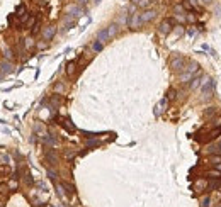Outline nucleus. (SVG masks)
Listing matches in <instances>:
<instances>
[{
    "mask_svg": "<svg viewBox=\"0 0 221 207\" xmlns=\"http://www.w3.org/2000/svg\"><path fill=\"white\" fill-rule=\"evenodd\" d=\"M75 68H77V63H75V61H70V63L66 65V73H68V77H73Z\"/></svg>",
    "mask_w": 221,
    "mask_h": 207,
    "instance_id": "nucleus-13",
    "label": "nucleus"
},
{
    "mask_svg": "<svg viewBox=\"0 0 221 207\" xmlns=\"http://www.w3.org/2000/svg\"><path fill=\"white\" fill-rule=\"evenodd\" d=\"M151 3H153V0H140L138 5H140L141 9H146V7H150Z\"/></svg>",
    "mask_w": 221,
    "mask_h": 207,
    "instance_id": "nucleus-22",
    "label": "nucleus"
},
{
    "mask_svg": "<svg viewBox=\"0 0 221 207\" xmlns=\"http://www.w3.org/2000/svg\"><path fill=\"white\" fill-rule=\"evenodd\" d=\"M55 90H56V92H63V85H61V83H56V85H55Z\"/></svg>",
    "mask_w": 221,
    "mask_h": 207,
    "instance_id": "nucleus-31",
    "label": "nucleus"
},
{
    "mask_svg": "<svg viewBox=\"0 0 221 207\" xmlns=\"http://www.w3.org/2000/svg\"><path fill=\"white\" fill-rule=\"evenodd\" d=\"M43 141H44L46 144H56V138H53L51 134H46V136L43 138Z\"/></svg>",
    "mask_w": 221,
    "mask_h": 207,
    "instance_id": "nucleus-20",
    "label": "nucleus"
},
{
    "mask_svg": "<svg viewBox=\"0 0 221 207\" xmlns=\"http://www.w3.org/2000/svg\"><path fill=\"white\" fill-rule=\"evenodd\" d=\"M175 97H177V90L175 89H170L167 92V99H175Z\"/></svg>",
    "mask_w": 221,
    "mask_h": 207,
    "instance_id": "nucleus-23",
    "label": "nucleus"
},
{
    "mask_svg": "<svg viewBox=\"0 0 221 207\" xmlns=\"http://www.w3.org/2000/svg\"><path fill=\"white\" fill-rule=\"evenodd\" d=\"M85 146H87V149L97 148V146H101V141H97V139H89V141L85 143Z\"/></svg>",
    "mask_w": 221,
    "mask_h": 207,
    "instance_id": "nucleus-14",
    "label": "nucleus"
},
{
    "mask_svg": "<svg viewBox=\"0 0 221 207\" xmlns=\"http://www.w3.org/2000/svg\"><path fill=\"white\" fill-rule=\"evenodd\" d=\"M209 202H211V200H209V197H204V199H202V206H204V207H209V206H211Z\"/></svg>",
    "mask_w": 221,
    "mask_h": 207,
    "instance_id": "nucleus-30",
    "label": "nucleus"
},
{
    "mask_svg": "<svg viewBox=\"0 0 221 207\" xmlns=\"http://www.w3.org/2000/svg\"><path fill=\"white\" fill-rule=\"evenodd\" d=\"M0 70H2V73H10L12 71V65H10L9 61L7 63H2L0 65Z\"/></svg>",
    "mask_w": 221,
    "mask_h": 207,
    "instance_id": "nucleus-17",
    "label": "nucleus"
},
{
    "mask_svg": "<svg viewBox=\"0 0 221 207\" xmlns=\"http://www.w3.org/2000/svg\"><path fill=\"white\" fill-rule=\"evenodd\" d=\"M24 183H26V185H32V183H34V180H32V177H31L29 171L24 173Z\"/></svg>",
    "mask_w": 221,
    "mask_h": 207,
    "instance_id": "nucleus-21",
    "label": "nucleus"
},
{
    "mask_svg": "<svg viewBox=\"0 0 221 207\" xmlns=\"http://www.w3.org/2000/svg\"><path fill=\"white\" fill-rule=\"evenodd\" d=\"M0 173H3V175H9V173H10V168L7 167V165H2V167H0Z\"/></svg>",
    "mask_w": 221,
    "mask_h": 207,
    "instance_id": "nucleus-25",
    "label": "nucleus"
},
{
    "mask_svg": "<svg viewBox=\"0 0 221 207\" xmlns=\"http://www.w3.org/2000/svg\"><path fill=\"white\" fill-rule=\"evenodd\" d=\"M196 187H197V188H201V190H202V188H206V187H208V183H206V182H201V180H199V182L196 183Z\"/></svg>",
    "mask_w": 221,
    "mask_h": 207,
    "instance_id": "nucleus-28",
    "label": "nucleus"
},
{
    "mask_svg": "<svg viewBox=\"0 0 221 207\" xmlns=\"http://www.w3.org/2000/svg\"><path fill=\"white\" fill-rule=\"evenodd\" d=\"M0 207H3V204H2V200H0Z\"/></svg>",
    "mask_w": 221,
    "mask_h": 207,
    "instance_id": "nucleus-39",
    "label": "nucleus"
},
{
    "mask_svg": "<svg viewBox=\"0 0 221 207\" xmlns=\"http://www.w3.org/2000/svg\"><path fill=\"white\" fill-rule=\"evenodd\" d=\"M65 156H66V158H73V156H75V153H71V151H65Z\"/></svg>",
    "mask_w": 221,
    "mask_h": 207,
    "instance_id": "nucleus-33",
    "label": "nucleus"
},
{
    "mask_svg": "<svg viewBox=\"0 0 221 207\" xmlns=\"http://www.w3.org/2000/svg\"><path fill=\"white\" fill-rule=\"evenodd\" d=\"M55 34H56V27L55 26H48L44 29V32H43V38H44V41H51Z\"/></svg>",
    "mask_w": 221,
    "mask_h": 207,
    "instance_id": "nucleus-6",
    "label": "nucleus"
},
{
    "mask_svg": "<svg viewBox=\"0 0 221 207\" xmlns=\"http://www.w3.org/2000/svg\"><path fill=\"white\" fill-rule=\"evenodd\" d=\"M58 124H60L63 129H66L68 132H75V131H77L75 124H73V122H71L68 117H58Z\"/></svg>",
    "mask_w": 221,
    "mask_h": 207,
    "instance_id": "nucleus-3",
    "label": "nucleus"
},
{
    "mask_svg": "<svg viewBox=\"0 0 221 207\" xmlns=\"http://www.w3.org/2000/svg\"><path fill=\"white\" fill-rule=\"evenodd\" d=\"M32 207H46V204H44V202H36Z\"/></svg>",
    "mask_w": 221,
    "mask_h": 207,
    "instance_id": "nucleus-34",
    "label": "nucleus"
},
{
    "mask_svg": "<svg viewBox=\"0 0 221 207\" xmlns=\"http://www.w3.org/2000/svg\"><path fill=\"white\" fill-rule=\"evenodd\" d=\"M170 68L173 71H177V73H180L185 70V58L184 56H179V54H175L173 58L170 59Z\"/></svg>",
    "mask_w": 221,
    "mask_h": 207,
    "instance_id": "nucleus-1",
    "label": "nucleus"
},
{
    "mask_svg": "<svg viewBox=\"0 0 221 207\" xmlns=\"http://www.w3.org/2000/svg\"><path fill=\"white\" fill-rule=\"evenodd\" d=\"M155 17H157V12H155V10H146V12L140 14V22L145 24V22H150V20L155 19Z\"/></svg>",
    "mask_w": 221,
    "mask_h": 207,
    "instance_id": "nucleus-5",
    "label": "nucleus"
},
{
    "mask_svg": "<svg viewBox=\"0 0 221 207\" xmlns=\"http://www.w3.org/2000/svg\"><path fill=\"white\" fill-rule=\"evenodd\" d=\"M133 3H140V0H133Z\"/></svg>",
    "mask_w": 221,
    "mask_h": 207,
    "instance_id": "nucleus-38",
    "label": "nucleus"
},
{
    "mask_svg": "<svg viewBox=\"0 0 221 207\" xmlns=\"http://www.w3.org/2000/svg\"><path fill=\"white\" fill-rule=\"evenodd\" d=\"M191 78H192V73H189V71H185V73H182V75H180V82H182V83L191 82Z\"/></svg>",
    "mask_w": 221,
    "mask_h": 207,
    "instance_id": "nucleus-19",
    "label": "nucleus"
},
{
    "mask_svg": "<svg viewBox=\"0 0 221 207\" xmlns=\"http://www.w3.org/2000/svg\"><path fill=\"white\" fill-rule=\"evenodd\" d=\"M214 114H218V109L216 107H208L204 110V117H209V116H214Z\"/></svg>",
    "mask_w": 221,
    "mask_h": 207,
    "instance_id": "nucleus-18",
    "label": "nucleus"
},
{
    "mask_svg": "<svg viewBox=\"0 0 221 207\" xmlns=\"http://www.w3.org/2000/svg\"><path fill=\"white\" fill-rule=\"evenodd\" d=\"M173 10H175V12H177V14L180 15L182 12H184V7H182V5H175V7H173Z\"/></svg>",
    "mask_w": 221,
    "mask_h": 207,
    "instance_id": "nucleus-29",
    "label": "nucleus"
},
{
    "mask_svg": "<svg viewBox=\"0 0 221 207\" xmlns=\"http://www.w3.org/2000/svg\"><path fill=\"white\" fill-rule=\"evenodd\" d=\"M117 31H119V26H117V24H110L109 27H107V34H109V38H114V36L117 34Z\"/></svg>",
    "mask_w": 221,
    "mask_h": 207,
    "instance_id": "nucleus-10",
    "label": "nucleus"
},
{
    "mask_svg": "<svg viewBox=\"0 0 221 207\" xmlns=\"http://www.w3.org/2000/svg\"><path fill=\"white\" fill-rule=\"evenodd\" d=\"M97 39L101 41V43H106V41L109 39V34H107V29H102V31H99V34H97Z\"/></svg>",
    "mask_w": 221,
    "mask_h": 207,
    "instance_id": "nucleus-11",
    "label": "nucleus"
},
{
    "mask_svg": "<svg viewBox=\"0 0 221 207\" xmlns=\"http://www.w3.org/2000/svg\"><path fill=\"white\" fill-rule=\"evenodd\" d=\"M184 9H189V10H194V7H192V3L189 2V0H184V5H182Z\"/></svg>",
    "mask_w": 221,
    "mask_h": 207,
    "instance_id": "nucleus-26",
    "label": "nucleus"
},
{
    "mask_svg": "<svg viewBox=\"0 0 221 207\" xmlns=\"http://www.w3.org/2000/svg\"><path fill=\"white\" fill-rule=\"evenodd\" d=\"M44 158L50 161L51 165H56V163H58V156H56V153H55L53 149H48V151L44 153Z\"/></svg>",
    "mask_w": 221,
    "mask_h": 207,
    "instance_id": "nucleus-7",
    "label": "nucleus"
},
{
    "mask_svg": "<svg viewBox=\"0 0 221 207\" xmlns=\"http://www.w3.org/2000/svg\"><path fill=\"white\" fill-rule=\"evenodd\" d=\"M216 168H218V170L221 171V163H220V165H216Z\"/></svg>",
    "mask_w": 221,
    "mask_h": 207,
    "instance_id": "nucleus-37",
    "label": "nucleus"
},
{
    "mask_svg": "<svg viewBox=\"0 0 221 207\" xmlns=\"http://www.w3.org/2000/svg\"><path fill=\"white\" fill-rule=\"evenodd\" d=\"M201 2H202V3H206V5H208V3H211L213 0H201Z\"/></svg>",
    "mask_w": 221,
    "mask_h": 207,
    "instance_id": "nucleus-36",
    "label": "nucleus"
},
{
    "mask_svg": "<svg viewBox=\"0 0 221 207\" xmlns=\"http://www.w3.org/2000/svg\"><path fill=\"white\" fill-rule=\"evenodd\" d=\"M187 20H189V22H194V15H192V14H189V15H187Z\"/></svg>",
    "mask_w": 221,
    "mask_h": 207,
    "instance_id": "nucleus-35",
    "label": "nucleus"
},
{
    "mask_svg": "<svg viewBox=\"0 0 221 207\" xmlns=\"http://www.w3.org/2000/svg\"><path fill=\"white\" fill-rule=\"evenodd\" d=\"M61 187L65 188V194L75 195V185H71V183H68V182H61Z\"/></svg>",
    "mask_w": 221,
    "mask_h": 207,
    "instance_id": "nucleus-8",
    "label": "nucleus"
},
{
    "mask_svg": "<svg viewBox=\"0 0 221 207\" xmlns=\"http://www.w3.org/2000/svg\"><path fill=\"white\" fill-rule=\"evenodd\" d=\"M15 12H17V14H15L17 17H22L24 14H27V9H26V5H24V3H19V7H17Z\"/></svg>",
    "mask_w": 221,
    "mask_h": 207,
    "instance_id": "nucleus-15",
    "label": "nucleus"
},
{
    "mask_svg": "<svg viewBox=\"0 0 221 207\" xmlns=\"http://www.w3.org/2000/svg\"><path fill=\"white\" fill-rule=\"evenodd\" d=\"M185 70H187L189 73H197V71H199V65H197L196 61H189V66Z\"/></svg>",
    "mask_w": 221,
    "mask_h": 207,
    "instance_id": "nucleus-12",
    "label": "nucleus"
},
{
    "mask_svg": "<svg viewBox=\"0 0 221 207\" xmlns=\"http://www.w3.org/2000/svg\"><path fill=\"white\" fill-rule=\"evenodd\" d=\"M173 19H165V20H162V24H160V27H158V32L160 34H169L172 29H173Z\"/></svg>",
    "mask_w": 221,
    "mask_h": 207,
    "instance_id": "nucleus-2",
    "label": "nucleus"
},
{
    "mask_svg": "<svg viewBox=\"0 0 221 207\" xmlns=\"http://www.w3.org/2000/svg\"><path fill=\"white\" fill-rule=\"evenodd\" d=\"M48 177H50L53 182H55V180H56V171H53V170H48Z\"/></svg>",
    "mask_w": 221,
    "mask_h": 207,
    "instance_id": "nucleus-27",
    "label": "nucleus"
},
{
    "mask_svg": "<svg viewBox=\"0 0 221 207\" xmlns=\"http://www.w3.org/2000/svg\"><path fill=\"white\" fill-rule=\"evenodd\" d=\"M102 48H104V43H101L99 39H97L95 43H94V44H92V49L95 51V53H101V51H102Z\"/></svg>",
    "mask_w": 221,
    "mask_h": 207,
    "instance_id": "nucleus-16",
    "label": "nucleus"
},
{
    "mask_svg": "<svg viewBox=\"0 0 221 207\" xmlns=\"http://www.w3.org/2000/svg\"><path fill=\"white\" fill-rule=\"evenodd\" d=\"M26 46H27V48L34 46V41H32V39H26Z\"/></svg>",
    "mask_w": 221,
    "mask_h": 207,
    "instance_id": "nucleus-32",
    "label": "nucleus"
},
{
    "mask_svg": "<svg viewBox=\"0 0 221 207\" xmlns=\"http://www.w3.org/2000/svg\"><path fill=\"white\" fill-rule=\"evenodd\" d=\"M211 161H213V165L216 167V165H220L221 163V155H214V156L211 158Z\"/></svg>",
    "mask_w": 221,
    "mask_h": 207,
    "instance_id": "nucleus-24",
    "label": "nucleus"
},
{
    "mask_svg": "<svg viewBox=\"0 0 221 207\" xmlns=\"http://www.w3.org/2000/svg\"><path fill=\"white\" fill-rule=\"evenodd\" d=\"M191 82H192V83H191V89H192V90L197 89L199 85H202V83H201V71H197V75H196V77H194Z\"/></svg>",
    "mask_w": 221,
    "mask_h": 207,
    "instance_id": "nucleus-9",
    "label": "nucleus"
},
{
    "mask_svg": "<svg viewBox=\"0 0 221 207\" xmlns=\"http://www.w3.org/2000/svg\"><path fill=\"white\" fill-rule=\"evenodd\" d=\"M167 107H169V99L165 97V99H162L158 104H157V107H155V116H162L165 110H167Z\"/></svg>",
    "mask_w": 221,
    "mask_h": 207,
    "instance_id": "nucleus-4",
    "label": "nucleus"
}]
</instances>
